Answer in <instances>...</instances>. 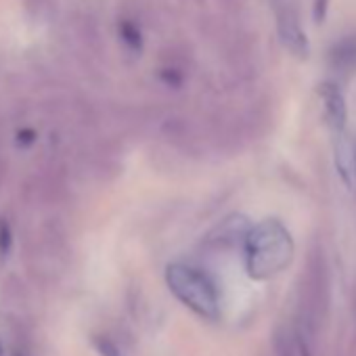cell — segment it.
Returning <instances> with one entry per match:
<instances>
[{"mask_svg": "<svg viewBox=\"0 0 356 356\" xmlns=\"http://www.w3.org/2000/svg\"><path fill=\"white\" fill-rule=\"evenodd\" d=\"M333 63H335V67H346V70L356 67V36H350L335 44Z\"/></svg>", "mask_w": 356, "mask_h": 356, "instance_id": "obj_6", "label": "cell"}, {"mask_svg": "<svg viewBox=\"0 0 356 356\" xmlns=\"http://www.w3.org/2000/svg\"><path fill=\"white\" fill-rule=\"evenodd\" d=\"M5 178H7V159H5L3 155H0V191H3Z\"/></svg>", "mask_w": 356, "mask_h": 356, "instance_id": "obj_9", "label": "cell"}, {"mask_svg": "<svg viewBox=\"0 0 356 356\" xmlns=\"http://www.w3.org/2000/svg\"><path fill=\"white\" fill-rule=\"evenodd\" d=\"M165 285L178 302L185 304L197 316L206 321H216L220 316V298L216 283L202 268L183 262H172L165 266Z\"/></svg>", "mask_w": 356, "mask_h": 356, "instance_id": "obj_2", "label": "cell"}, {"mask_svg": "<svg viewBox=\"0 0 356 356\" xmlns=\"http://www.w3.org/2000/svg\"><path fill=\"white\" fill-rule=\"evenodd\" d=\"M318 97L323 101V109H325V120L331 126L333 134L343 132L346 130V122H348V105L343 99L341 88L327 80L318 84Z\"/></svg>", "mask_w": 356, "mask_h": 356, "instance_id": "obj_4", "label": "cell"}, {"mask_svg": "<svg viewBox=\"0 0 356 356\" xmlns=\"http://www.w3.org/2000/svg\"><path fill=\"white\" fill-rule=\"evenodd\" d=\"M95 346L101 352V356H126L122 352V348L115 341H111L109 337H95Z\"/></svg>", "mask_w": 356, "mask_h": 356, "instance_id": "obj_8", "label": "cell"}, {"mask_svg": "<svg viewBox=\"0 0 356 356\" xmlns=\"http://www.w3.org/2000/svg\"><path fill=\"white\" fill-rule=\"evenodd\" d=\"M277 32L287 51H291L296 57H308V36L291 7H281V11L277 13Z\"/></svg>", "mask_w": 356, "mask_h": 356, "instance_id": "obj_3", "label": "cell"}, {"mask_svg": "<svg viewBox=\"0 0 356 356\" xmlns=\"http://www.w3.org/2000/svg\"><path fill=\"white\" fill-rule=\"evenodd\" d=\"M293 258V239L277 218L258 222L245 239V268L256 281L279 275Z\"/></svg>", "mask_w": 356, "mask_h": 356, "instance_id": "obj_1", "label": "cell"}, {"mask_svg": "<svg viewBox=\"0 0 356 356\" xmlns=\"http://www.w3.org/2000/svg\"><path fill=\"white\" fill-rule=\"evenodd\" d=\"M333 151H335V170L341 178V183L346 185L348 191H354L356 189V145L352 143L346 130L335 134Z\"/></svg>", "mask_w": 356, "mask_h": 356, "instance_id": "obj_5", "label": "cell"}, {"mask_svg": "<svg viewBox=\"0 0 356 356\" xmlns=\"http://www.w3.org/2000/svg\"><path fill=\"white\" fill-rule=\"evenodd\" d=\"M120 34H122V40H124L130 49L138 51V49L143 47V34H140V30H138L134 24L124 22L122 28H120Z\"/></svg>", "mask_w": 356, "mask_h": 356, "instance_id": "obj_7", "label": "cell"}]
</instances>
